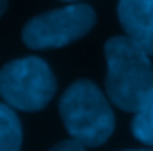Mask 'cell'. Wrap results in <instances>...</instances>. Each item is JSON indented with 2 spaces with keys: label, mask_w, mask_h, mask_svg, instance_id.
<instances>
[{
  "label": "cell",
  "mask_w": 153,
  "mask_h": 151,
  "mask_svg": "<svg viewBox=\"0 0 153 151\" xmlns=\"http://www.w3.org/2000/svg\"><path fill=\"white\" fill-rule=\"evenodd\" d=\"M105 91L108 101L124 113H136L153 89L151 56L130 37L116 35L105 43Z\"/></svg>",
  "instance_id": "obj_1"
},
{
  "label": "cell",
  "mask_w": 153,
  "mask_h": 151,
  "mask_svg": "<svg viewBox=\"0 0 153 151\" xmlns=\"http://www.w3.org/2000/svg\"><path fill=\"white\" fill-rule=\"evenodd\" d=\"M58 113L70 138L85 147H99L114 132L108 97L89 79H78L66 87L58 101Z\"/></svg>",
  "instance_id": "obj_2"
},
{
  "label": "cell",
  "mask_w": 153,
  "mask_h": 151,
  "mask_svg": "<svg viewBox=\"0 0 153 151\" xmlns=\"http://www.w3.org/2000/svg\"><path fill=\"white\" fill-rule=\"evenodd\" d=\"M54 93L56 78L51 66L39 56L18 58L0 70V97L14 110H43Z\"/></svg>",
  "instance_id": "obj_3"
},
{
  "label": "cell",
  "mask_w": 153,
  "mask_h": 151,
  "mask_svg": "<svg viewBox=\"0 0 153 151\" xmlns=\"http://www.w3.org/2000/svg\"><path fill=\"white\" fill-rule=\"evenodd\" d=\"M95 21L97 16L91 6L72 2L31 18L22 29V41L33 50L60 49L85 37L93 29Z\"/></svg>",
  "instance_id": "obj_4"
},
{
  "label": "cell",
  "mask_w": 153,
  "mask_h": 151,
  "mask_svg": "<svg viewBox=\"0 0 153 151\" xmlns=\"http://www.w3.org/2000/svg\"><path fill=\"white\" fill-rule=\"evenodd\" d=\"M116 14L126 37L153 56V0H120Z\"/></svg>",
  "instance_id": "obj_5"
},
{
  "label": "cell",
  "mask_w": 153,
  "mask_h": 151,
  "mask_svg": "<svg viewBox=\"0 0 153 151\" xmlns=\"http://www.w3.org/2000/svg\"><path fill=\"white\" fill-rule=\"evenodd\" d=\"M19 149H22V122L10 105L0 103V151Z\"/></svg>",
  "instance_id": "obj_6"
},
{
  "label": "cell",
  "mask_w": 153,
  "mask_h": 151,
  "mask_svg": "<svg viewBox=\"0 0 153 151\" xmlns=\"http://www.w3.org/2000/svg\"><path fill=\"white\" fill-rule=\"evenodd\" d=\"M132 134L138 141L153 147V89L147 93L136 116L132 118Z\"/></svg>",
  "instance_id": "obj_7"
},
{
  "label": "cell",
  "mask_w": 153,
  "mask_h": 151,
  "mask_svg": "<svg viewBox=\"0 0 153 151\" xmlns=\"http://www.w3.org/2000/svg\"><path fill=\"white\" fill-rule=\"evenodd\" d=\"M49 151H85V145H82L76 140H64V141H58Z\"/></svg>",
  "instance_id": "obj_8"
},
{
  "label": "cell",
  "mask_w": 153,
  "mask_h": 151,
  "mask_svg": "<svg viewBox=\"0 0 153 151\" xmlns=\"http://www.w3.org/2000/svg\"><path fill=\"white\" fill-rule=\"evenodd\" d=\"M6 8H8V0H0V16L6 12Z\"/></svg>",
  "instance_id": "obj_9"
},
{
  "label": "cell",
  "mask_w": 153,
  "mask_h": 151,
  "mask_svg": "<svg viewBox=\"0 0 153 151\" xmlns=\"http://www.w3.org/2000/svg\"><path fill=\"white\" fill-rule=\"evenodd\" d=\"M126 151H153V149H126Z\"/></svg>",
  "instance_id": "obj_10"
},
{
  "label": "cell",
  "mask_w": 153,
  "mask_h": 151,
  "mask_svg": "<svg viewBox=\"0 0 153 151\" xmlns=\"http://www.w3.org/2000/svg\"><path fill=\"white\" fill-rule=\"evenodd\" d=\"M62 2H82V0H62Z\"/></svg>",
  "instance_id": "obj_11"
}]
</instances>
